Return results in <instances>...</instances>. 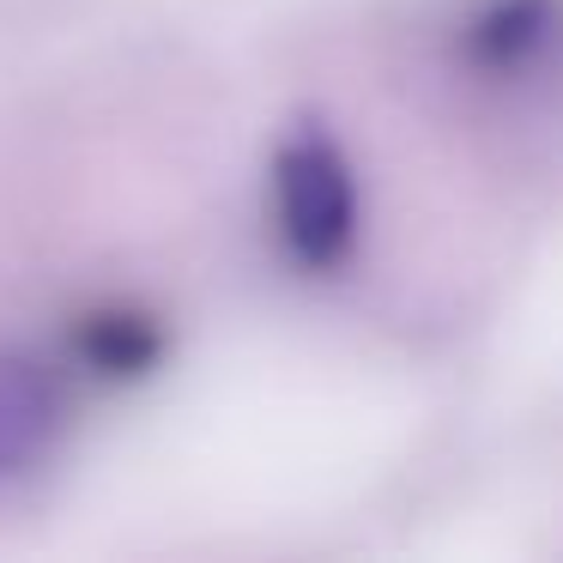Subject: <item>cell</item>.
I'll return each instance as SVG.
<instances>
[{"instance_id":"2","label":"cell","mask_w":563,"mask_h":563,"mask_svg":"<svg viewBox=\"0 0 563 563\" xmlns=\"http://www.w3.org/2000/svg\"><path fill=\"white\" fill-rule=\"evenodd\" d=\"M563 43V0H478L461 25V55L485 79H521Z\"/></svg>"},{"instance_id":"3","label":"cell","mask_w":563,"mask_h":563,"mask_svg":"<svg viewBox=\"0 0 563 563\" xmlns=\"http://www.w3.org/2000/svg\"><path fill=\"white\" fill-rule=\"evenodd\" d=\"M67 424V400L55 376L31 357H0V485L37 473L55 454Z\"/></svg>"},{"instance_id":"4","label":"cell","mask_w":563,"mask_h":563,"mask_svg":"<svg viewBox=\"0 0 563 563\" xmlns=\"http://www.w3.org/2000/svg\"><path fill=\"white\" fill-rule=\"evenodd\" d=\"M74 357L98 382H140L164 364V328L146 309H91L74 328Z\"/></svg>"},{"instance_id":"1","label":"cell","mask_w":563,"mask_h":563,"mask_svg":"<svg viewBox=\"0 0 563 563\" xmlns=\"http://www.w3.org/2000/svg\"><path fill=\"white\" fill-rule=\"evenodd\" d=\"M273 224H279L285 255L303 273H333L352 261L364 200H357V170L345 146L328 128L303 122L273 152Z\"/></svg>"}]
</instances>
